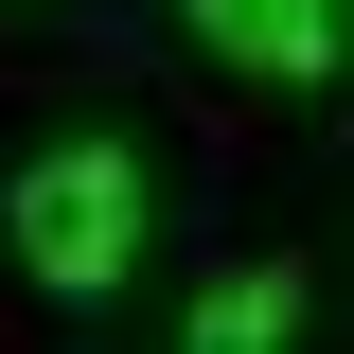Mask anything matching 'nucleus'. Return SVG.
I'll return each instance as SVG.
<instances>
[{
    "label": "nucleus",
    "instance_id": "nucleus-1",
    "mask_svg": "<svg viewBox=\"0 0 354 354\" xmlns=\"http://www.w3.org/2000/svg\"><path fill=\"white\" fill-rule=\"evenodd\" d=\"M0 230H18V266H36L53 301H106V283L142 266V160L124 142H53V160H18Z\"/></svg>",
    "mask_w": 354,
    "mask_h": 354
},
{
    "label": "nucleus",
    "instance_id": "nucleus-3",
    "mask_svg": "<svg viewBox=\"0 0 354 354\" xmlns=\"http://www.w3.org/2000/svg\"><path fill=\"white\" fill-rule=\"evenodd\" d=\"M283 337H301V283H283V266H230L213 301H195L177 354H283Z\"/></svg>",
    "mask_w": 354,
    "mask_h": 354
},
{
    "label": "nucleus",
    "instance_id": "nucleus-2",
    "mask_svg": "<svg viewBox=\"0 0 354 354\" xmlns=\"http://www.w3.org/2000/svg\"><path fill=\"white\" fill-rule=\"evenodd\" d=\"M195 36L230 71H266V88H319L337 71V0H195Z\"/></svg>",
    "mask_w": 354,
    "mask_h": 354
}]
</instances>
